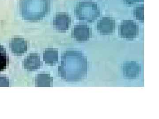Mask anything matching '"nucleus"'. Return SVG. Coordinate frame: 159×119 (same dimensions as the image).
Instances as JSON below:
<instances>
[{
	"label": "nucleus",
	"mask_w": 159,
	"mask_h": 119,
	"mask_svg": "<svg viewBox=\"0 0 159 119\" xmlns=\"http://www.w3.org/2000/svg\"><path fill=\"white\" fill-rule=\"evenodd\" d=\"M90 35L89 28L86 25H78L75 26L73 31V36L80 41L88 40Z\"/></svg>",
	"instance_id": "39448f33"
},
{
	"label": "nucleus",
	"mask_w": 159,
	"mask_h": 119,
	"mask_svg": "<svg viewBox=\"0 0 159 119\" xmlns=\"http://www.w3.org/2000/svg\"><path fill=\"white\" fill-rule=\"evenodd\" d=\"M142 0H124V1L128 4H133L138 2H142Z\"/></svg>",
	"instance_id": "9b49d317"
},
{
	"label": "nucleus",
	"mask_w": 159,
	"mask_h": 119,
	"mask_svg": "<svg viewBox=\"0 0 159 119\" xmlns=\"http://www.w3.org/2000/svg\"><path fill=\"white\" fill-rule=\"evenodd\" d=\"M41 62L39 56L37 54H31L25 60V68L29 71H34L39 68Z\"/></svg>",
	"instance_id": "423d86ee"
},
{
	"label": "nucleus",
	"mask_w": 159,
	"mask_h": 119,
	"mask_svg": "<svg viewBox=\"0 0 159 119\" xmlns=\"http://www.w3.org/2000/svg\"><path fill=\"white\" fill-rule=\"evenodd\" d=\"M87 59L81 53L67 52L62 57L59 66L60 75L69 81H77L84 78L87 70Z\"/></svg>",
	"instance_id": "f257e3e1"
},
{
	"label": "nucleus",
	"mask_w": 159,
	"mask_h": 119,
	"mask_svg": "<svg viewBox=\"0 0 159 119\" xmlns=\"http://www.w3.org/2000/svg\"><path fill=\"white\" fill-rule=\"evenodd\" d=\"M134 15L137 20L144 21V6H139L136 8Z\"/></svg>",
	"instance_id": "9d476101"
},
{
	"label": "nucleus",
	"mask_w": 159,
	"mask_h": 119,
	"mask_svg": "<svg viewBox=\"0 0 159 119\" xmlns=\"http://www.w3.org/2000/svg\"><path fill=\"white\" fill-rule=\"evenodd\" d=\"M123 74L126 77H134L139 73V64L135 62H127L123 64Z\"/></svg>",
	"instance_id": "0eeeda50"
},
{
	"label": "nucleus",
	"mask_w": 159,
	"mask_h": 119,
	"mask_svg": "<svg viewBox=\"0 0 159 119\" xmlns=\"http://www.w3.org/2000/svg\"><path fill=\"white\" fill-rule=\"evenodd\" d=\"M97 30L102 34L113 33L116 28V21L111 18H102L97 23Z\"/></svg>",
	"instance_id": "20e7f679"
},
{
	"label": "nucleus",
	"mask_w": 159,
	"mask_h": 119,
	"mask_svg": "<svg viewBox=\"0 0 159 119\" xmlns=\"http://www.w3.org/2000/svg\"><path fill=\"white\" fill-rule=\"evenodd\" d=\"M9 57L7 55L6 49L0 46V72L6 69L9 64Z\"/></svg>",
	"instance_id": "1a4fd4ad"
},
{
	"label": "nucleus",
	"mask_w": 159,
	"mask_h": 119,
	"mask_svg": "<svg viewBox=\"0 0 159 119\" xmlns=\"http://www.w3.org/2000/svg\"><path fill=\"white\" fill-rule=\"evenodd\" d=\"M139 28L138 24L132 20H125L119 26V35L122 38L133 39L139 34Z\"/></svg>",
	"instance_id": "7ed1b4c3"
},
{
	"label": "nucleus",
	"mask_w": 159,
	"mask_h": 119,
	"mask_svg": "<svg viewBox=\"0 0 159 119\" xmlns=\"http://www.w3.org/2000/svg\"><path fill=\"white\" fill-rule=\"evenodd\" d=\"M77 15L80 20L93 22L99 16V10L96 3L83 2L77 7Z\"/></svg>",
	"instance_id": "f03ea898"
},
{
	"label": "nucleus",
	"mask_w": 159,
	"mask_h": 119,
	"mask_svg": "<svg viewBox=\"0 0 159 119\" xmlns=\"http://www.w3.org/2000/svg\"><path fill=\"white\" fill-rule=\"evenodd\" d=\"M70 23V20L67 15H60L56 17L55 25L60 31H64L67 30Z\"/></svg>",
	"instance_id": "6e6552de"
}]
</instances>
